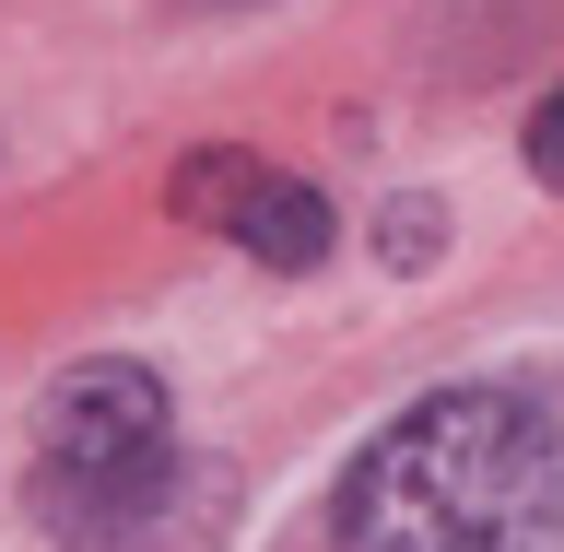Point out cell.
Returning <instances> with one entry per match:
<instances>
[{
	"mask_svg": "<svg viewBox=\"0 0 564 552\" xmlns=\"http://www.w3.org/2000/svg\"><path fill=\"white\" fill-rule=\"evenodd\" d=\"M377 259H388V271H435V259H447V201L400 188V201L377 212Z\"/></svg>",
	"mask_w": 564,
	"mask_h": 552,
	"instance_id": "obj_4",
	"label": "cell"
},
{
	"mask_svg": "<svg viewBox=\"0 0 564 552\" xmlns=\"http://www.w3.org/2000/svg\"><path fill=\"white\" fill-rule=\"evenodd\" d=\"M329 552H564V400L529 377L423 388L352 447Z\"/></svg>",
	"mask_w": 564,
	"mask_h": 552,
	"instance_id": "obj_1",
	"label": "cell"
},
{
	"mask_svg": "<svg viewBox=\"0 0 564 552\" xmlns=\"http://www.w3.org/2000/svg\"><path fill=\"white\" fill-rule=\"evenodd\" d=\"M200 12H224V0H200Z\"/></svg>",
	"mask_w": 564,
	"mask_h": 552,
	"instance_id": "obj_6",
	"label": "cell"
},
{
	"mask_svg": "<svg viewBox=\"0 0 564 552\" xmlns=\"http://www.w3.org/2000/svg\"><path fill=\"white\" fill-rule=\"evenodd\" d=\"M165 212L176 224H212V236L236 247V259H259V271H329V247H341V212L317 201L306 176L236 153V141L188 153V165L165 176Z\"/></svg>",
	"mask_w": 564,
	"mask_h": 552,
	"instance_id": "obj_3",
	"label": "cell"
},
{
	"mask_svg": "<svg viewBox=\"0 0 564 552\" xmlns=\"http://www.w3.org/2000/svg\"><path fill=\"white\" fill-rule=\"evenodd\" d=\"M188 506L176 400L141 353H70L35 388V518L70 552H141Z\"/></svg>",
	"mask_w": 564,
	"mask_h": 552,
	"instance_id": "obj_2",
	"label": "cell"
},
{
	"mask_svg": "<svg viewBox=\"0 0 564 552\" xmlns=\"http://www.w3.org/2000/svg\"><path fill=\"white\" fill-rule=\"evenodd\" d=\"M518 153H529V176H541V188H564V83L529 106V141H518Z\"/></svg>",
	"mask_w": 564,
	"mask_h": 552,
	"instance_id": "obj_5",
	"label": "cell"
}]
</instances>
